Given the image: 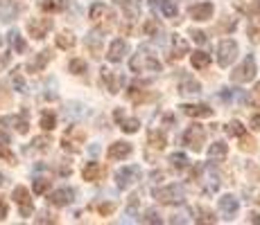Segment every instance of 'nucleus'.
Masks as SVG:
<instances>
[{
  "label": "nucleus",
  "instance_id": "obj_1",
  "mask_svg": "<svg viewBox=\"0 0 260 225\" xmlns=\"http://www.w3.org/2000/svg\"><path fill=\"white\" fill-rule=\"evenodd\" d=\"M129 68L136 74H145V72H161V61L156 59V54L149 48H138V52L134 54V59L129 61Z\"/></svg>",
  "mask_w": 260,
  "mask_h": 225
},
{
  "label": "nucleus",
  "instance_id": "obj_2",
  "mask_svg": "<svg viewBox=\"0 0 260 225\" xmlns=\"http://www.w3.org/2000/svg\"><path fill=\"white\" fill-rule=\"evenodd\" d=\"M190 180H194V183H199L204 187V194H215L219 187V173L215 171V169L211 167H204V164H199V167H194L192 176H190Z\"/></svg>",
  "mask_w": 260,
  "mask_h": 225
},
{
  "label": "nucleus",
  "instance_id": "obj_3",
  "mask_svg": "<svg viewBox=\"0 0 260 225\" xmlns=\"http://www.w3.org/2000/svg\"><path fill=\"white\" fill-rule=\"evenodd\" d=\"M154 198L163 205H181L186 201V192L181 185H168V187L154 189Z\"/></svg>",
  "mask_w": 260,
  "mask_h": 225
},
{
  "label": "nucleus",
  "instance_id": "obj_4",
  "mask_svg": "<svg viewBox=\"0 0 260 225\" xmlns=\"http://www.w3.org/2000/svg\"><path fill=\"white\" fill-rule=\"evenodd\" d=\"M84 140H86V133L82 131L79 126H68L66 133L61 138V147L71 153H79L84 149Z\"/></svg>",
  "mask_w": 260,
  "mask_h": 225
},
{
  "label": "nucleus",
  "instance_id": "obj_5",
  "mask_svg": "<svg viewBox=\"0 0 260 225\" xmlns=\"http://www.w3.org/2000/svg\"><path fill=\"white\" fill-rule=\"evenodd\" d=\"M253 77H256V59H253L251 54H247V59L231 72V81L247 83V81H251Z\"/></svg>",
  "mask_w": 260,
  "mask_h": 225
},
{
  "label": "nucleus",
  "instance_id": "obj_6",
  "mask_svg": "<svg viewBox=\"0 0 260 225\" xmlns=\"http://www.w3.org/2000/svg\"><path fill=\"white\" fill-rule=\"evenodd\" d=\"M12 198H14V203L18 205V212H21V216H23V218L32 216L34 205H32V198H29V189H27V187H23V185L14 187Z\"/></svg>",
  "mask_w": 260,
  "mask_h": 225
},
{
  "label": "nucleus",
  "instance_id": "obj_7",
  "mask_svg": "<svg viewBox=\"0 0 260 225\" xmlns=\"http://www.w3.org/2000/svg\"><path fill=\"white\" fill-rule=\"evenodd\" d=\"M238 57V43L233 38H224L217 48V63L222 68H229Z\"/></svg>",
  "mask_w": 260,
  "mask_h": 225
},
{
  "label": "nucleus",
  "instance_id": "obj_8",
  "mask_svg": "<svg viewBox=\"0 0 260 225\" xmlns=\"http://www.w3.org/2000/svg\"><path fill=\"white\" fill-rule=\"evenodd\" d=\"M204 140H206V131H204V126H199V124L188 126V131L183 133V144H186L188 149H192L194 153L202 151Z\"/></svg>",
  "mask_w": 260,
  "mask_h": 225
},
{
  "label": "nucleus",
  "instance_id": "obj_9",
  "mask_svg": "<svg viewBox=\"0 0 260 225\" xmlns=\"http://www.w3.org/2000/svg\"><path fill=\"white\" fill-rule=\"evenodd\" d=\"M52 27H54L52 18H29L27 21V34L32 38H37V41H43Z\"/></svg>",
  "mask_w": 260,
  "mask_h": 225
},
{
  "label": "nucleus",
  "instance_id": "obj_10",
  "mask_svg": "<svg viewBox=\"0 0 260 225\" xmlns=\"http://www.w3.org/2000/svg\"><path fill=\"white\" fill-rule=\"evenodd\" d=\"M116 5L122 9V16H124V21H127L124 29L129 32V29H132V23L141 16V0H116Z\"/></svg>",
  "mask_w": 260,
  "mask_h": 225
},
{
  "label": "nucleus",
  "instance_id": "obj_11",
  "mask_svg": "<svg viewBox=\"0 0 260 225\" xmlns=\"http://www.w3.org/2000/svg\"><path fill=\"white\" fill-rule=\"evenodd\" d=\"M141 178V169L136 167V164H127V167H120L118 173H116V185L120 189H127L132 187L136 180Z\"/></svg>",
  "mask_w": 260,
  "mask_h": 225
},
{
  "label": "nucleus",
  "instance_id": "obj_12",
  "mask_svg": "<svg viewBox=\"0 0 260 225\" xmlns=\"http://www.w3.org/2000/svg\"><path fill=\"white\" fill-rule=\"evenodd\" d=\"M100 79L104 81V86H107V90H109L111 95H118L120 88H122L124 81H127V79H124V74L111 72V70H102V72H100Z\"/></svg>",
  "mask_w": 260,
  "mask_h": 225
},
{
  "label": "nucleus",
  "instance_id": "obj_13",
  "mask_svg": "<svg viewBox=\"0 0 260 225\" xmlns=\"http://www.w3.org/2000/svg\"><path fill=\"white\" fill-rule=\"evenodd\" d=\"M75 201V189L73 187H61L57 189V192H52L48 196V203L52 205V207H66V205H71Z\"/></svg>",
  "mask_w": 260,
  "mask_h": 225
},
{
  "label": "nucleus",
  "instance_id": "obj_14",
  "mask_svg": "<svg viewBox=\"0 0 260 225\" xmlns=\"http://www.w3.org/2000/svg\"><path fill=\"white\" fill-rule=\"evenodd\" d=\"M21 12H23L21 3H16V0H0V21L3 23L16 21Z\"/></svg>",
  "mask_w": 260,
  "mask_h": 225
},
{
  "label": "nucleus",
  "instance_id": "obj_15",
  "mask_svg": "<svg viewBox=\"0 0 260 225\" xmlns=\"http://www.w3.org/2000/svg\"><path fill=\"white\" fill-rule=\"evenodd\" d=\"M102 43H104V29H91L86 36V48L95 59L102 57Z\"/></svg>",
  "mask_w": 260,
  "mask_h": 225
},
{
  "label": "nucleus",
  "instance_id": "obj_16",
  "mask_svg": "<svg viewBox=\"0 0 260 225\" xmlns=\"http://www.w3.org/2000/svg\"><path fill=\"white\" fill-rule=\"evenodd\" d=\"M0 124H3V126L16 128L21 135H25L29 131V122H27V117H25V115H3V117H0Z\"/></svg>",
  "mask_w": 260,
  "mask_h": 225
},
{
  "label": "nucleus",
  "instance_id": "obj_17",
  "mask_svg": "<svg viewBox=\"0 0 260 225\" xmlns=\"http://www.w3.org/2000/svg\"><path fill=\"white\" fill-rule=\"evenodd\" d=\"M88 16H91V21H95V23L107 21V27H111V25H113V18H116L111 12H109L107 5H102V3H93V5H91V12H88Z\"/></svg>",
  "mask_w": 260,
  "mask_h": 225
},
{
  "label": "nucleus",
  "instance_id": "obj_18",
  "mask_svg": "<svg viewBox=\"0 0 260 225\" xmlns=\"http://www.w3.org/2000/svg\"><path fill=\"white\" fill-rule=\"evenodd\" d=\"M113 119L120 124V128H122L124 133H136L138 128H141V122H138L136 117H127L122 108H116V113H113Z\"/></svg>",
  "mask_w": 260,
  "mask_h": 225
},
{
  "label": "nucleus",
  "instance_id": "obj_19",
  "mask_svg": "<svg viewBox=\"0 0 260 225\" xmlns=\"http://www.w3.org/2000/svg\"><path fill=\"white\" fill-rule=\"evenodd\" d=\"M127 50H129V43L124 41V38H116V41L111 43V48H109L107 59L111 63H120L124 59V54H127Z\"/></svg>",
  "mask_w": 260,
  "mask_h": 225
},
{
  "label": "nucleus",
  "instance_id": "obj_20",
  "mask_svg": "<svg viewBox=\"0 0 260 225\" xmlns=\"http://www.w3.org/2000/svg\"><path fill=\"white\" fill-rule=\"evenodd\" d=\"M219 212L224 214V218H233L238 214V209H240V205H238V198L236 196H231V194H226V196H222L219 198Z\"/></svg>",
  "mask_w": 260,
  "mask_h": 225
},
{
  "label": "nucleus",
  "instance_id": "obj_21",
  "mask_svg": "<svg viewBox=\"0 0 260 225\" xmlns=\"http://www.w3.org/2000/svg\"><path fill=\"white\" fill-rule=\"evenodd\" d=\"M190 45L186 38H181L179 34H174L172 36V52H170V61H179V59H183L188 54Z\"/></svg>",
  "mask_w": 260,
  "mask_h": 225
},
{
  "label": "nucleus",
  "instance_id": "obj_22",
  "mask_svg": "<svg viewBox=\"0 0 260 225\" xmlns=\"http://www.w3.org/2000/svg\"><path fill=\"white\" fill-rule=\"evenodd\" d=\"M181 113L188 115V117H211L213 108L206 106V104H183Z\"/></svg>",
  "mask_w": 260,
  "mask_h": 225
},
{
  "label": "nucleus",
  "instance_id": "obj_23",
  "mask_svg": "<svg viewBox=\"0 0 260 225\" xmlns=\"http://www.w3.org/2000/svg\"><path fill=\"white\" fill-rule=\"evenodd\" d=\"M213 3H199V5H192L190 7V18L194 21H211L213 16Z\"/></svg>",
  "mask_w": 260,
  "mask_h": 225
},
{
  "label": "nucleus",
  "instance_id": "obj_24",
  "mask_svg": "<svg viewBox=\"0 0 260 225\" xmlns=\"http://www.w3.org/2000/svg\"><path fill=\"white\" fill-rule=\"evenodd\" d=\"M132 144L129 142H113L111 147H109V160H124V158H129L132 156Z\"/></svg>",
  "mask_w": 260,
  "mask_h": 225
},
{
  "label": "nucleus",
  "instance_id": "obj_25",
  "mask_svg": "<svg viewBox=\"0 0 260 225\" xmlns=\"http://www.w3.org/2000/svg\"><path fill=\"white\" fill-rule=\"evenodd\" d=\"M143 86H145V83H134V86L129 88L127 95H129V99H132L134 104H145V102H149V99L156 97L154 93H147V90H145Z\"/></svg>",
  "mask_w": 260,
  "mask_h": 225
},
{
  "label": "nucleus",
  "instance_id": "obj_26",
  "mask_svg": "<svg viewBox=\"0 0 260 225\" xmlns=\"http://www.w3.org/2000/svg\"><path fill=\"white\" fill-rule=\"evenodd\" d=\"M179 93H181V95H199V93H202V86H199L197 79H192L190 74L183 72L181 74V81H179Z\"/></svg>",
  "mask_w": 260,
  "mask_h": 225
},
{
  "label": "nucleus",
  "instance_id": "obj_27",
  "mask_svg": "<svg viewBox=\"0 0 260 225\" xmlns=\"http://www.w3.org/2000/svg\"><path fill=\"white\" fill-rule=\"evenodd\" d=\"M50 61H52V52H50V50H43V52H39L37 57L27 63V70H29V72H41V70L46 68Z\"/></svg>",
  "mask_w": 260,
  "mask_h": 225
},
{
  "label": "nucleus",
  "instance_id": "obj_28",
  "mask_svg": "<svg viewBox=\"0 0 260 225\" xmlns=\"http://www.w3.org/2000/svg\"><path fill=\"white\" fill-rule=\"evenodd\" d=\"M226 156H229V147L224 142H213L211 149H208V160L211 162H222Z\"/></svg>",
  "mask_w": 260,
  "mask_h": 225
},
{
  "label": "nucleus",
  "instance_id": "obj_29",
  "mask_svg": "<svg viewBox=\"0 0 260 225\" xmlns=\"http://www.w3.org/2000/svg\"><path fill=\"white\" fill-rule=\"evenodd\" d=\"M147 142H149V147H152V149L161 151V149H166L168 138H166V133H163V131H156V128H152V131L147 133Z\"/></svg>",
  "mask_w": 260,
  "mask_h": 225
},
{
  "label": "nucleus",
  "instance_id": "obj_30",
  "mask_svg": "<svg viewBox=\"0 0 260 225\" xmlns=\"http://www.w3.org/2000/svg\"><path fill=\"white\" fill-rule=\"evenodd\" d=\"M102 176V167H100L98 162H86L82 169V178L88 180V183H95V180H100Z\"/></svg>",
  "mask_w": 260,
  "mask_h": 225
},
{
  "label": "nucleus",
  "instance_id": "obj_31",
  "mask_svg": "<svg viewBox=\"0 0 260 225\" xmlns=\"http://www.w3.org/2000/svg\"><path fill=\"white\" fill-rule=\"evenodd\" d=\"M7 38H9V43H12V48H14V52H18V54H23L25 50H27V43L23 41V36L16 32V29H12V32L7 34Z\"/></svg>",
  "mask_w": 260,
  "mask_h": 225
},
{
  "label": "nucleus",
  "instance_id": "obj_32",
  "mask_svg": "<svg viewBox=\"0 0 260 225\" xmlns=\"http://www.w3.org/2000/svg\"><path fill=\"white\" fill-rule=\"evenodd\" d=\"M222 99L229 104V106H231V104H236V102H238V104H242V102H244L242 90H238V88H226V90L222 93Z\"/></svg>",
  "mask_w": 260,
  "mask_h": 225
},
{
  "label": "nucleus",
  "instance_id": "obj_33",
  "mask_svg": "<svg viewBox=\"0 0 260 225\" xmlns=\"http://www.w3.org/2000/svg\"><path fill=\"white\" fill-rule=\"evenodd\" d=\"M211 63V54L204 52V50H197V52H192V66L197 70H204Z\"/></svg>",
  "mask_w": 260,
  "mask_h": 225
},
{
  "label": "nucleus",
  "instance_id": "obj_34",
  "mask_svg": "<svg viewBox=\"0 0 260 225\" xmlns=\"http://www.w3.org/2000/svg\"><path fill=\"white\" fill-rule=\"evenodd\" d=\"M194 214H197V216L192 218L194 223H215L217 221L215 214L211 212V209H206V207H194Z\"/></svg>",
  "mask_w": 260,
  "mask_h": 225
},
{
  "label": "nucleus",
  "instance_id": "obj_35",
  "mask_svg": "<svg viewBox=\"0 0 260 225\" xmlns=\"http://www.w3.org/2000/svg\"><path fill=\"white\" fill-rule=\"evenodd\" d=\"M39 124H41L43 131H52L54 126H57V115L52 111H43L41 113V119H39Z\"/></svg>",
  "mask_w": 260,
  "mask_h": 225
},
{
  "label": "nucleus",
  "instance_id": "obj_36",
  "mask_svg": "<svg viewBox=\"0 0 260 225\" xmlns=\"http://www.w3.org/2000/svg\"><path fill=\"white\" fill-rule=\"evenodd\" d=\"M57 48L59 50H71L75 48V36H73V32H61L57 36Z\"/></svg>",
  "mask_w": 260,
  "mask_h": 225
},
{
  "label": "nucleus",
  "instance_id": "obj_37",
  "mask_svg": "<svg viewBox=\"0 0 260 225\" xmlns=\"http://www.w3.org/2000/svg\"><path fill=\"white\" fill-rule=\"evenodd\" d=\"M224 131H226L229 138H240V135H244V133H247V128H244L242 124L238 122V119H233V122H229L226 126H224Z\"/></svg>",
  "mask_w": 260,
  "mask_h": 225
},
{
  "label": "nucleus",
  "instance_id": "obj_38",
  "mask_svg": "<svg viewBox=\"0 0 260 225\" xmlns=\"http://www.w3.org/2000/svg\"><path fill=\"white\" fill-rule=\"evenodd\" d=\"M50 144H52V140L48 138V135H39V138H34L32 140V151H48L50 149Z\"/></svg>",
  "mask_w": 260,
  "mask_h": 225
},
{
  "label": "nucleus",
  "instance_id": "obj_39",
  "mask_svg": "<svg viewBox=\"0 0 260 225\" xmlns=\"http://www.w3.org/2000/svg\"><path fill=\"white\" fill-rule=\"evenodd\" d=\"M63 5H66V0H41V9L48 14L52 12H61Z\"/></svg>",
  "mask_w": 260,
  "mask_h": 225
},
{
  "label": "nucleus",
  "instance_id": "obj_40",
  "mask_svg": "<svg viewBox=\"0 0 260 225\" xmlns=\"http://www.w3.org/2000/svg\"><path fill=\"white\" fill-rule=\"evenodd\" d=\"M68 70H71L73 74H77V77H82V74H86L88 66H86V61H84V59H73V61L68 63Z\"/></svg>",
  "mask_w": 260,
  "mask_h": 225
},
{
  "label": "nucleus",
  "instance_id": "obj_41",
  "mask_svg": "<svg viewBox=\"0 0 260 225\" xmlns=\"http://www.w3.org/2000/svg\"><path fill=\"white\" fill-rule=\"evenodd\" d=\"M12 83H14V90H16V93H25V90H27V83H25L23 72L18 68L12 72Z\"/></svg>",
  "mask_w": 260,
  "mask_h": 225
},
{
  "label": "nucleus",
  "instance_id": "obj_42",
  "mask_svg": "<svg viewBox=\"0 0 260 225\" xmlns=\"http://www.w3.org/2000/svg\"><path fill=\"white\" fill-rule=\"evenodd\" d=\"M170 164H172L174 169H186L190 164V160L186 153H172V156H170Z\"/></svg>",
  "mask_w": 260,
  "mask_h": 225
},
{
  "label": "nucleus",
  "instance_id": "obj_43",
  "mask_svg": "<svg viewBox=\"0 0 260 225\" xmlns=\"http://www.w3.org/2000/svg\"><path fill=\"white\" fill-rule=\"evenodd\" d=\"M161 7H163V14H166V18H177L179 16V7L174 5V0H161Z\"/></svg>",
  "mask_w": 260,
  "mask_h": 225
},
{
  "label": "nucleus",
  "instance_id": "obj_44",
  "mask_svg": "<svg viewBox=\"0 0 260 225\" xmlns=\"http://www.w3.org/2000/svg\"><path fill=\"white\" fill-rule=\"evenodd\" d=\"M145 34H147V36H152V38H156V34H161V23H156L154 21V18H147V21H145Z\"/></svg>",
  "mask_w": 260,
  "mask_h": 225
},
{
  "label": "nucleus",
  "instance_id": "obj_45",
  "mask_svg": "<svg viewBox=\"0 0 260 225\" xmlns=\"http://www.w3.org/2000/svg\"><path fill=\"white\" fill-rule=\"evenodd\" d=\"M240 149H242V151H247V153L256 151V142H253V138H249L247 133L240 135Z\"/></svg>",
  "mask_w": 260,
  "mask_h": 225
},
{
  "label": "nucleus",
  "instance_id": "obj_46",
  "mask_svg": "<svg viewBox=\"0 0 260 225\" xmlns=\"http://www.w3.org/2000/svg\"><path fill=\"white\" fill-rule=\"evenodd\" d=\"M32 189H34V194H46L48 189H50V180L48 178H34V185H32Z\"/></svg>",
  "mask_w": 260,
  "mask_h": 225
},
{
  "label": "nucleus",
  "instance_id": "obj_47",
  "mask_svg": "<svg viewBox=\"0 0 260 225\" xmlns=\"http://www.w3.org/2000/svg\"><path fill=\"white\" fill-rule=\"evenodd\" d=\"M247 104H249V106H253V108H260V83L253 86L251 95L247 97Z\"/></svg>",
  "mask_w": 260,
  "mask_h": 225
},
{
  "label": "nucleus",
  "instance_id": "obj_48",
  "mask_svg": "<svg viewBox=\"0 0 260 225\" xmlns=\"http://www.w3.org/2000/svg\"><path fill=\"white\" fill-rule=\"evenodd\" d=\"M247 34H249V41L251 43H260V25H249Z\"/></svg>",
  "mask_w": 260,
  "mask_h": 225
},
{
  "label": "nucleus",
  "instance_id": "obj_49",
  "mask_svg": "<svg viewBox=\"0 0 260 225\" xmlns=\"http://www.w3.org/2000/svg\"><path fill=\"white\" fill-rule=\"evenodd\" d=\"M143 223H163V218H161V214H158L156 209H149V212L145 214Z\"/></svg>",
  "mask_w": 260,
  "mask_h": 225
},
{
  "label": "nucleus",
  "instance_id": "obj_50",
  "mask_svg": "<svg viewBox=\"0 0 260 225\" xmlns=\"http://www.w3.org/2000/svg\"><path fill=\"white\" fill-rule=\"evenodd\" d=\"M190 36H192V41H194V43H199V45H204V43L208 41L206 32H202V29H192V32H190Z\"/></svg>",
  "mask_w": 260,
  "mask_h": 225
},
{
  "label": "nucleus",
  "instance_id": "obj_51",
  "mask_svg": "<svg viewBox=\"0 0 260 225\" xmlns=\"http://www.w3.org/2000/svg\"><path fill=\"white\" fill-rule=\"evenodd\" d=\"M0 160H7L9 164H16V156H14L7 147H0Z\"/></svg>",
  "mask_w": 260,
  "mask_h": 225
},
{
  "label": "nucleus",
  "instance_id": "obj_52",
  "mask_svg": "<svg viewBox=\"0 0 260 225\" xmlns=\"http://www.w3.org/2000/svg\"><path fill=\"white\" fill-rule=\"evenodd\" d=\"M7 66H9V52H7V48L3 50V38H0V70Z\"/></svg>",
  "mask_w": 260,
  "mask_h": 225
},
{
  "label": "nucleus",
  "instance_id": "obj_53",
  "mask_svg": "<svg viewBox=\"0 0 260 225\" xmlns=\"http://www.w3.org/2000/svg\"><path fill=\"white\" fill-rule=\"evenodd\" d=\"M219 32H226V29H229V32H233V29H236V18H231V21H229V16H226V21H222V23H219Z\"/></svg>",
  "mask_w": 260,
  "mask_h": 225
},
{
  "label": "nucleus",
  "instance_id": "obj_54",
  "mask_svg": "<svg viewBox=\"0 0 260 225\" xmlns=\"http://www.w3.org/2000/svg\"><path fill=\"white\" fill-rule=\"evenodd\" d=\"M113 209H116V203H104V205H100V207H98V212L102 214V216H109Z\"/></svg>",
  "mask_w": 260,
  "mask_h": 225
},
{
  "label": "nucleus",
  "instance_id": "obj_55",
  "mask_svg": "<svg viewBox=\"0 0 260 225\" xmlns=\"http://www.w3.org/2000/svg\"><path fill=\"white\" fill-rule=\"evenodd\" d=\"M7 212H9V207H7V203L0 198V221H5L7 218Z\"/></svg>",
  "mask_w": 260,
  "mask_h": 225
},
{
  "label": "nucleus",
  "instance_id": "obj_56",
  "mask_svg": "<svg viewBox=\"0 0 260 225\" xmlns=\"http://www.w3.org/2000/svg\"><path fill=\"white\" fill-rule=\"evenodd\" d=\"M249 124H251V128H253V131H260V115H253V117H251V122H249Z\"/></svg>",
  "mask_w": 260,
  "mask_h": 225
},
{
  "label": "nucleus",
  "instance_id": "obj_57",
  "mask_svg": "<svg viewBox=\"0 0 260 225\" xmlns=\"http://www.w3.org/2000/svg\"><path fill=\"white\" fill-rule=\"evenodd\" d=\"M0 147H9V135L5 131H0Z\"/></svg>",
  "mask_w": 260,
  "mask_h": 225
},
{
  "label": "nucleus",
  "instance_id": "obj_58",
  "mask_svg": "<svg viewBox=\"0 0 260 225\" xmlns=\"http://www.w3.org/2000/svg\"><path fill=\"white\" fill-rule=\"evenodd\" d=\"M37 223H54V218H50V214H41L37 218Z\"/></svg>",
  "mask_w": 260,
  "mask_h": 225
},
{
  "label": "nucleus",
  "instance_id": "obj_59",
  "mask_svg": "<svg viewBox=\"0 0 260 225\" xmlns=\"http://www.w3.org/2000/svg\"><path fill=\"white\" fill-rule=\"evenodd\" d=\"M247 221H249V223H256V225H260V214H249Z\"/></svg>",
  "mask_w": 260,
  "mask_h": 225
},
{
  "label": "nucleus",
  "instance_id": "obj_60",
  "mask_svg": "<svg viewBox=\"0 0 260 225\" xmlns=\"http://www.w3.org/2000/svg\"><path fill=\"white\" fill-rule=\"evenodd\" d=\"M7 183H9L7 176H5V173H0V189H3V187H7Z\"/></svg>",
  "mask_w": 260,
  "mask_h": 225
},
{
  "label": "nucleus",
  "instance_id": "obj_61",
  "mask_svg": "<svg viewBox=\"0 0 260 225\" xmlns=\"http://www.w3.org/2000/svg\"><path fill=\"white\" fill-rule=\"evenodd\" d=\"M149 5H152V7H156V5H161V0H149Z\"/></svg>",
  "mask_w": 260,
  "mask_h": 225
},
{
  "label": "nucleus",
  "instance_id": "obj_62",
  "mask_svg": "<svg viewBox=\"0 0 260 225\" xmlns=\"http://www.w3.org/2000/svg\"><path fill=\"white\" fill-rule=\"evenodd\" d=\"M253 12H260V0L256 3V7H253Z\"/></svg>",
  "mask_w": 260,
  "mask_h": 225
},
{
  "label": "nucleus",
  "instance_id": "obj_63",
  "mask_svg": "<svg viewBox=\"0 0 260 225\" xmlns=\"http://www.w3.org/2000/svg\"><path fill=\"white\" fill-rule=\"evenodd\" d=\"M256 196H258V198H256V203H260V189H258V194H256Z\"/></svg>",
  "mask_w": 260,
  "mask_h": 225
}]
</instances>
